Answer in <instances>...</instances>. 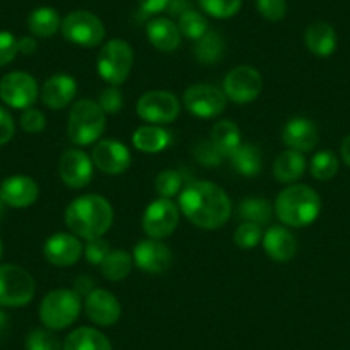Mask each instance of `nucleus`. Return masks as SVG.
<instances>
[{
  "mask_svg": "<svg viewBox=\"0 0 350 350\" xmlns=\"http://www.w3.org/2000/svg\"><path fill=\"white\" fill-rule=\"evenodd\" d=\"M210 141L225 158H230V154L242 144L241 131L230 120H220L211 129Z\"/></svg>",
  "mask_w": 350,
  "mask_h": 350,
  "instance_id": "nucleus-29",
  "label": "nucleus"
},
{
  "mask_svg": "<svg viewBox=\"0 0 350 350\" xmlns=\"http://www.w3.org/2000/svg\"><path fill=\"white\" fill-rule=\"evenodd\" d=\"M62 350H112V343L98 329L81 326L67 335Z\"/></svg>",
  "mask_w": 350,
  "mask_h": 350,
  "instance_id": "nucleus-26",
  "label": "nucleus"
},
{
  "mask_svg": "<svg viewBox=\"0 0 350 350\" xmlns=\"http://www.w3.org/2000/svg\"><path fill=\"white\" fill-rule=\"evenodd\" d=\"M134 64V52L124 40H110L102 46L96 60L98 74L112 86H120L129 77Z\"/></svg>",
  "mask_w": 350,
  "mask_h": 350,
  "instance_id": "nucleus-6",
  "label": "nucleus"
},
{
  "mask_svg": "<svg viewBox=\"0 0 350 350\" xmlns=\"http://www.w3.org/2000/svg\"><path fill=\"white\" fill-rule=\"evenodd\" d=\"M93 291V282L90 280L88 277H79L76 280V288H74V292H76L77 295H88L90 292Z\"/></svg>",
  "mask_w": 350,
  "mask_h": 350,
  "instance_id": "nucleus-49",
  "label": "nucleus"
},
{
  "mask_svg": "<svg viewBox=\"0 0 350 350\" xmlns=\"http://www.w3.org/2000/svg\"><path fill=\"white\" fill-rule=\"evenodd\" d=\"M172 143V134L161 126H143L136 129L133 134V144L137 151L141 153H160V151L167 150Z\"/></svg>",
  "mask_w": 350,
  "mask_h": 350,
  "instance_id": "nucleus-25",
  "label": "nucleus"
},
{
  "mask_svg": "<svg viewBox=\"0 0 350 350\" xmlns=\"http://www.w3.org/2000/svg\"><path fill=\"white\" fill-rule=\"evenodd\" d=\"M43 254L55 267H72L83 254V244L74 234H53L45 241Z\"/></svg>",
  "mask_w": 350,
  "mask_h": 350,
  "instance_id": "nucleus-18",
  "label": "nucleus"
},
{
  "mask_svg": "<svg viewBox=\"0 0 350 350\" xmlns=\"http://www.w3.org/2000/svg\"><path fill=\"white\" fill-rule=\"evenodd\" d=\"M177 225H179V206L174 201L160 198L144 210L143 230L150 239L161 241L174 234Z\"/></svg>",
  "mask_w": 350,
  "mask_h": 350,
  "instance_id": "nucleus-13",
  "label": "nucleus"
},
{
  "mask_svg": "<svg viewBox=\"0 0 350 350\" xmlns=\"http://www.w3.org/2000/svg\"><path fill=\"white\" fill-rule=\"evenodd\" d=\"M60 16L52 8H38L29 14L28 28L38 38H50L60 29Z\"/></svg>",
  "mask_w": 350,
  "mask_h": 350,
  "instance_id": "nucleus-30",
  "label": "nucleus"
},
{
  "mask_svg": "<svg viewBox=\"0 0 350 350\" xmlns=\"http://www.w3.org/2000/svg\"><path fill=\"white\" fill-rule=\"evenodd\" d=\"M146 35L151 45L160 52H174L180 46L183 35L179 31V26L175 25L168 18H154L148 23Z\"/></svg>",
  "mask_w": 350,
  "mask_h": 350,
  "instance_id": "nucleus-23",
  "label": "nucleus"
},
{
  "mask_svg": "<svg viewBox=\"0 0 350 350\" xmlns=\"http://www.w3.org/2000/svg\"><path fill=\"white\" fill-rule=\"evenodd\" d=\"M8 329H9V318H8V314H5V312L0 309V340L4 338L5 333H8Z\"/></svg>",
  "mask_w": 350,
  "mask_h": 350,
  "instance_id": "nucleus-51",
  "label": "nucleus"
},
{
  "mask_svg": "<svg viewBox=\"0 0 350 350\" xmlns=\"http://www.w3.org/2000/svg\"><path fill=\"white\" fill-rule=\"evenodd\" d=\"M137 116L148 124L163 126L174 122L180 113V103L177 96L165 90L148 92L137 100Z\"/></svg>",
  "mask_w": 350,
  "mask_h": 350,
  "instance_id": "nucleus-9",
  "label": "nucleus"
},
{
  "mask_svg": "<svg viewBox=\"0 0 350 350\" xmlns=\"http://www.w3.org/2000/svg\"><path fill=\"white\" fill-rule=\"evenodd\" d=\"M2 252H4V244H2V239H0V258H2Z\"/></svg>",
  "mask_w": 350,
  "mask_h": 350,
  "instance_id": "nucleus-53",
  "label": "nucleus"
},
{
  "mask_svg": "<svg viewBox=\"0 0 350 350\" xmlns=\"http://www.w3.org/2000/svg\"><path fill=\"white\" fill-rule=\"evenodd\" d=\"M60 29L67 42L84 49L98 46L105 38V26L102 19L88 11H74L67 14Z\"/></svg>",
  "mask_w": 350,
  "mask_h": 350,
  "instance_id": "nucleus-8",
  "label": "nucleus"
},
{
  "mask_svg": "<svg viewBox=\"0 0 350 350\" xmlns=\"http://www.w3.org/2000/svg\"><path fill=\"white\" fill-rule=\"evenodd\" d=\"M262 88L261 74L251 66H239L225 76L224 93L230 102L244 105L254 102Z\"/></svg>",
  "mask_w": 350,
  "mask_h": 350,
  "instance_id": "nucleus-11",
  "label": "nucleus"
},
{
  "mask_svg": "<svg viewBox=\"0 0 350 350\" xmlns=\"http://www.w3.org/2000/svg\"><path fill=\"white\" fill-rule=\"evenodd\" d=\"M19 53L18 40L12 33L0 31V67L8 66Z\"/></svg>",
  "mask_w": 350,
  "mask_h": 350,
  "instance_id": "nucleus-45",
  "label": "nucleus"
},
{
  "mask_svg": "<svg viewBox=\"0 0 350 350\" xmlns=\"http://www.w3.org/2000/svg\"><path fill=\"white\" fill-rule=\"evenodd\" d=\"M77 93V83L69 74H55L49 77L42 88V102L52 110H62L70 105Z\"/></svg>",
  "mask_w": 350,
  "mask_h": 350,
  "instance_id": "nucleus-20",
  "label": "nucleus"
},
{
  "mask_svg": "<svg viewBox=\"0 0 350 350\" xmlns=\"http://www.w3.org/2000/svg\"><path fill=\"white\" fill-rule=\"evenodd\" d=\"M194 157L204 167H218L221 165V161L225 160L224 154L217 150L213 143L210 139L208 141H200V143L194 146Z\"/></svg>",
  "mask_w": 350,
  "mask_h": 350,
  "instance_id": "nucleus-40",
  "label": "nucleus"
},
{
  "mask_svg": "<svg viewBox=\"0 0 350 350\" xmlns=\"http://www.w3.org/2000/svg\"><path fill=\"white\" fill-rule=\"evenodd\" d=\"M206 14L217 19H228L241 11L242 0H198Z\"/></svg>",
  "mask_w": 350,
  "mask_h": 350,
  "instance_id": "nucleus-36",
  "label": "nucleus"
},
{
  "mask_svg": "<svg viewBox=\"0 0 350 350\" xmlns=\"http://www.w3.org/2000/svg\"><path fill=\"white\" fill-rule=\"evenodd\" d=\"M133 256L126 251H110L109 256L103 259V262L100 265L102 268V275L110 282H119L124 280L127 275L133 270Z\"/></svg>",
  "mask_w": 350,
  "mask_h": 350,
  "instance_id": "nucleus-32",
  "label": "nucleus"
},
{
  "mask_svg": "<svg viewBox=\"0 0 350 350\" xmlns=\"http://www.w3.org/2000/svg\"><path fill=\"white\" fill-rule=\"evenodd\" d=\"M306 172V158L301 151L287 150L277 157L273 163V175L278 183L292 184Z\"/></svg>",
  "mask_w": 350,
  "mask_h": 350,
  "instance_id": "nucleus-27",
  "label": "nucleus"
},
{
  "mask_svg": "<svg viewBox=\"0 0 350 350\" xmlns=\"http://www.w3.org/2000/svg\"><path fill=\"white\" fill-rule=\"evenodd\" d=\"M98 103L105 113H117L122 110L124 107V96L119 86H110L105 88L98 96Z\"/></svg>",
  "mask_w": 350,
  "mask_h": 350,
  "instance_id": "nucleus-42",
  "label": "nucleus"
},
{
  "mask_svg": "<svg viewBox=\"0 0 350 350\" xmlns=\"http://www.w3.org/2000/svg\"><path fill=\"white\" fill-rule=\"evenodd\" d=\"M275 208L265 198H247L239 204V217L244 221H251L256 225H267L271 220Z\"/></svg>",
  "mask_w": 350,
  "mask_h": 350,
  "instance_id": "nucleus-31",
  "label": "nucleus"
},
{
  "mask_svg": "<svg viewBox=\"0 0 350 350\" xmlns=\"http://www.w3.org/2000/svg\"><path fill=\"white\" fill-rule=\"evenodd\" d=\"M340 153H342V160L345 161L350 167V134L342 141V148H340Z\"/></svg>",
  "mask_w": 350,
  "mask_h": 350,
  "instance_id": "nucleus-50",
  "label": "nucleus"
},
{
  "mask_svg": "<svg viewBox=\"0 0 350 350\" xmlns=\"http://www.w3.org/2000/svg\"><path fill=\"white\" fill-rule=\"evenodd\" d=\"M107 120L102 107L93 100H79L72 105L67 122V134L76 146H88L102 137Z\"/></svg>",
  "mask_w": 350,
  "mask_h": 350,
  "instance_id": "nucleus-4",
  "label": "nucleus"
},
{
  "mask_svg": "<svg viewBox=\"0 0 350 350\" xmlns=\"http://www.w3.org/2000/svg\"><path fill=\"white\" fill-rule=\"evenodd\" d=\"M86 314L95 325L98 326H112L116 325L122 314V306L117 301L112 292L105 288H93L86 295Z\"/></svg>",
  "mask_w": 350,
  "mask_h": 350,
  "instance_id": "nucleus-17",
  "label": "nucleus"
},
{
  "mask_svg": "<svg viewBox=\"0 0 350 350\" xmlns=\"http://www.w3.org/2000/svg\"><path fill=\"white\" fill-rule=\"evenodd\" d=\"M234 241L237 247L241 249H252L262 241V230L259 225L251 224V221H244L237 227L234 234Z\"/></svg>",
  "mask_w": 350,
  "mask_h": 350,
  "instance_id": "nucleus-38",
  "label": "nucleus"
},
{
  "mask_svg": "<svg viewBox=\"0 0 350 350\" xmlns=\"http://www.w3.org/2000/svg\"><path fill=\"white\" fill-rule=\"evenodd\" d=\"M35 280L31 275L16 265L0 267V306L21 308L35 297Z\"/></svg>",
  "mask_w": 350,
  "mask_h": 350,
  "instance_id": "nucleus-7",
  "label": "nucleus"
},
{
  "mask_svg": "<svg viewBox=\"0 0 350 350\" xmlns=\"http://www.w3.org/2000/svg\"><path fill=\"white\" fill-rule=\"evenodd\" d=\"M179 208L191 224L206 230L224 227L232 211L230 200L225 191L208 180L187 184L180 191Z\"/></svg>",
  "mask_w": 350,
  "mask_h": 350,
  "instance_id": "nucleus-1",
  "label": "nucleus"
},
{
  "mask_svg": "<svg viewBox=\"0 0 350 350\" xmlns=\"http://www.w3.org/2000/svg\"><path fill=\"white\" fill-rule=\"evenodd\" d=\"M19 122H21L23 131L28 134H40L46 126V119L43 116V112H40L38 109H33V107L23 112Z\"/></svg>",
  "mask_w": 350,
  "mask_h": 350,
  "instance_id": "nucleus-44",
  "label": "nucleus"
},
{
  "mask_svg": "<svg viewBox=\"0 0 350 350\" xmlns=\"http://www.w3.org/2000/svg\"><path fill=\"white\" fill-rule=\"evenodd\" d=\"M184 107L187 112L201 119H213L220 116L227 105V96L211 84H193L184 93Z\"/></svg>",
  "mask_w": 350,
  "mask_h": 350,
  "instance_id": "nucleus-12",
  "label": "nucleus"
},
{
  "mask_svg": "<svg viewBox=\"0 0 350 350\" xmlns=\"http://www.w3.org/2000/svg\"><path fill=\"white\" fill-rule=\"evenodd\" d=\"M2 215H4V201L0 200V218H2Z\"/></svg>",
  "mask_w": 350,
  "mask_h": 350,
  "instance_id": "nucleus-52",
  "label": "nucleus"
},
{
  "mask_svg": "<svg viewBox=\"0 0 350 350\" xmlns=\"http://www.w3.org/2000/svg\"><path fill=\"white\" fill-rule=\"evenodd\" d=\"M230 163L237 174L244 175V177H256L262 168V154L254 144L242 143L230 154Z\"/></svg>",
  "mask_w": 350,
  "mask_h": 350,
  "instance_id": "nucleus-28",
  "label": "nucleus"
},
{
  "mask_svg": "<svg viewBox=\"0 0 350 350\" xmlns=\"http://www.w3.org/2000/svg\"><path fill=\"white\" fill-rule=\"evenodd\" d=\"M38 49V43L31 36H23L21 40H18V50L19 53H25V55H33Z\"/></svg>",
  "mask_w": 350,
  "mask_h": 350,
  "instance_id": "nucleus-48",
  "label": "nucleus"
},
{
  "mask_svg": "<svg viewBox=\"0 0 350 350\" xmlns=\"http://www.w3.org/2000/svg\"><path fill=\"white\" fill-rule=\"evenodd\" d=\"M224 50L225 45L221 36L218 33L210 31V29H208L206 35H203L194 43V55L201 64H206V66L220 62L221 57H224Z\"/></svg>",
  "mask_w": 350,
  "mask_h": 350,
  "instance_id": "nucleus-33",
  "label": "nucleus"
},
{
  "mask_svg": "<svg viewBox=\"0 0 350 350\" xmlns=\"http://www.w3.org/2000/svg\"><path fill=\"white\" fill-rule=\"evenodd\" d=\"M311 175L318 180L333 179L338 172V158L332 151H319L311 160Z\"/></svg>",
  "mask_w": 350,
  "mask_h": 350,
  "instance_id": "nucleus-35",
  "label": "nucleus"
},
{
  "mask_svg": "<svg viewBox=\"0 0 350 350\" xmlns=\"http://www.w3.org/2000/svg\"><path fill=\"white\" fill-rule=\"evenodd\" d=\"M137 2H139L141 9L144 12H148V14H158V12L168 9L172 0H137Z\"/></svg>",
  "mask_w": 350,
  "mask_h": 350,
  "instance_id": "nucleus-47",
  "label": "nucleus"
},
{
  "mask_svg": "<svg viewBox=\"0 0 350 350\" xmlns=\"http://www.w3.org/2000/svg\"><path fill=\"white\" fill-rule=\"evenodd\" d=\"M282 139L291 150L306 153V151L314 150L316 144H318V127L312 120L306 119V117H294L284 126Z\"/></svg>",
  "mask_w": 350,
  "mask_h": 350,
  "instance_id": "nucleus-21",
  "label": "nucleus"
},
{
  "mask_svg": "<svg viewBox=\"0 0 350 350\" xmlns=\"http://www.w3.org/2000/svg\"><path fill=\"white\" fill-rule=\"evenodd\" d=\"M262 247L273 261L287 262L297 252V241L287 227L273 225L262 234Z\"/></svg>",
  "mask_w": 350,
  "mask_h": 350,
  "instance_id": "nucleus-22",
  "label": "nucleus"
},
{
  "mask_svg": "<svg viewBox=\"0 0 350 350\" xmlns=\"http://www.w3.org/2000/svg\"><path fill=\"white\" fill-rule=\"evenodd\" d=\"M273 208L285 227H308L321 213V200L309 186L294 184L278 194Z\"/></svg>",
  "mask_w": 350,
  "mask_h": 350,
  "instance_id": "nucleus-3",
  "label": "nucleus"
},
{
  "mask_svg": "<svg viewBox=\"0 0 350 350\" xmlns=\"http://www.w3.org/2000/svg\"><path fill=\"white\" fill-rule=\"evenodd\" d=\"M52 329H33L26 338V350H62Z\"/></svg>",
  "mask_w": 350,
  "mask_h": 350,
  "instance_id": "nucleus-39",
  "label": "nucleus"
},
{
  "mask_svg": "<svg viewBox=\"0 0 350 350\" xmlns=\"http://www.w3.org/2000/svg\"><path fill=\"white\" fill-rule=\"evenodd\" d=\"M306 46L316 57H329L336 50V33L326 21H314L306 29Z\"/></svg>",
  "mask_w": 350,
  "mask_h": 350,
  "instance_id": "nucleus-24",
  "label": "nucleus"
},
{
  "mask_svg": "<svg viewBox=\"0 0 350 350\" xmlns=\"http://www.w3.org/2000/svg\"><path fill=\"white\" fill-rule=\"evenodd\" d=\"M59 174L66 186L72 187V189L86 187L93 179L92 157H88L84 151L76 150V148L67 150L60 158Z\"/></svg>",
  "mask_w": 350,
  "mask_h": 350,
  "instance_id": "nucleus-15",
  "label": "nucleus"
},
{
  "mask_svg": "<svg viewBox=\"0 0 350 350\" xmlns=\"http://www.w3.org/2000/svg\"><path fill=\"white\" fill-rule=\"evenodd\" d=\"M154 187H157L158 194L165 200H170L175 194H179L183 191V175L177 170H163L158 174L157 180H154Z\"/></svg>",
  "mask_w": 350,
  "mask_h": 350,
  "instance_id": "nucleus-37",
  "label": "nucleus"
},
{
  "mask_svg": "<svg viewBox=\"0 0 350 350\" xmlns=\"http://www.w3.org/2000/svg\"><path fill=\"white\" fill-rule=\"evenodd\" d=\"M38 196V184L28 175H12L0 184V200L11 208L31 206Z\"/></svg>",
  "mask_w": 350,
  "mask_h": 350,
  "instance_id": "nucleus-19",
  "label": "nucleus"
},
{
  "mask_svg": "<svg viewBox=\"0 0 350 350\" xmlns=\"http://www.w3.org/2000/svg\"><path fill=\"white\" fill-rule=\"evenodd\" d=\"M81 312V297L69 288L49 292L40 304V319L46 329H64L76 323Z\"/></svg>",
  "mask_w": 350,
  "mask_h": 350,
  "instance_id": "nucleus-5",
  "label": "nucleus"
},
{
  "mask_svg": "<svg viewBox=\"0 0 350 350\" xmlns=\"http://www.w3.org/2000/svg\"><path fill=\"white\" fill-rule=\"evenodd\" d=\"M179 31L184 38H189L193 42L200 40L201 36L208 33V21L203 14H200L198 11H189L183 12L179 16Z\"/></svg>",
  "mask_w": 350,
  "mask_h": 350,
  "instance_id": "nucleus-34",
  "label": "nucleus"
},
{
  "mask_svg": "<svg viewBox=\"0 0 350 350\" xmlns=\"http://www.w3.org/2000/svg\"><path fill=\"white\" fill-rule=\"evenodd\" d=\"M92 161L103 174L119 175L131 167V151L116 139H103L93 148Z\"/></svg>",
  "mask_w": 350,
  "mask_h": 350,
  "instance_id": "nucleus-16",
  "label": "nucleus"
},
{
  "mask_svg": "<svg viewBox=\"0 0 350 350\" xmlns=\"http://www.w3.org/2000/svg\"><path fill=\"white\" fill-rule=\"evenodd\" d=\"M256 9L267 21H280L287 14V2L285 0H258Z\"/></svg>",
  "mask_w": 350,
  "mask_h": 350,
  "instance_id": "nucleus-41",
  "label": "nucleus"
},
{
  "mask_svg": "<svg viewBox=\"0 0 350 350\" xmlns=\"http://www.w3.org/2000/svg\"><path fill=\"white\" fill-rule=\"evenodd\" d=\"M112 251L109 245V242L103 241L102 237L92 239V241H86V245L83 247L84 256H86V261L90 265H102L103 259L109 256V252Z\"/></svg>",
  "mask_w": 350,
  "mask_h": 350,
  "instance_id": "nucleus-43",
  "label": "nucleus"
},
{
  "mask_svg": "<svg viewBox=\"0 0 350 350\" xmlns=\"http://www.w3.org/2000/svg\"><path fill=\"white\" fill-rule=\"evenodd\" d=\"M66 225L74 235L92 241L103 237L113 224V210L109 200L98 194L76 198L66 210Z\"/></svg>",
  "mask_w": 350,
  "mask_h": 350,
  "instance_id": "nucleus-2",
  "label": "nucleus"
},
{
  "mask_svg": "<svg viewBox=\"0 0 350 350\" xmlns=\"http://www.w3.org/2000/svg\"><path fill=\"white\" fill-rule=\"evenodd\" d=\"M0 98L8 107L18 110L31 109L38 100V84L28 72L14 70L0 79Z\"/></svg>",
  "mask_w": 350,
  "mask_h": 350,
  "instance_id": "nucleus-10",
  "label": "nucleus"
},
{
  "mask_svg": "<svg viewBox=\"0 0 350 350\" xmlns=\"http://www.w3.org/2000/svg\"><path fill=\"white\" fill-rule=\"evenodd\" d=\"M133 261L136 262V267L143 270L144 273H163L172 265V251L161 241L148 237L136 244Z\"/></svg>",
  "mask_w": 350,
  "mask_h": 350,
  "instance_id": "nucleus-14",
  "label": "nucleus"
},
{
  "mask_svg": "<svg viewBox=\"0 0 350 350\" xmlns=\"http://www.w3.org/2000/svg\"><path fill=\"white\" fill-rule=\"evenodd\" d=\"M12 136H14V119L4 107H0V146L8 144Z\"/></svg>",
  "mask_w": 350,
  "mask_h": 350,
  "instance_id": "nucleus-46",
  "label": "nucleus"
}]
</instances>
